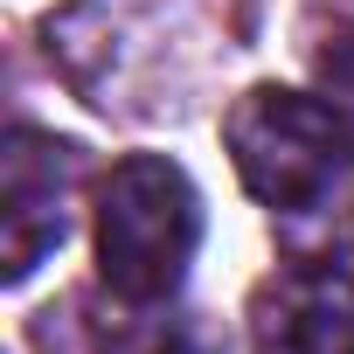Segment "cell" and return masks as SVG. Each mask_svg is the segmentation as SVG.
I'll list each match as a JSON object with an SVG mask.
<instances>
[{
	"label": "cell",
	"mask_w": 354,
	"mask_h": 354,
	"mask_svg": "<svg viewBox=\"0 0 354 354\" xmlns=\"http://www.w3.org/2000/svg\"><path fill=\"white\" fill-rule=\"evenodd\" d=\"M202 243V195L167 153H132L97 188V278L125 306L181 292Z\"/></svg>",
	"instance_id": "1"
},
{
	"label": "cell",
	"mask_w": 354,
	"mask_h": 354,
	"mask_svg": "<svg viewBox=\"0 0 354 354\" xmlns=\"http://www.w3.org/2000/svg\"><path fill=\"white\" fill-rule=\"evenodd\" d=\"M223 146L236 160V181L278 209V216H299L313 209L333 174L347 160V118L326 104V97H306V91H278V84H257L230 104L223 118Z\"/></svg>",
	"instance_id": "2"
},
{
	"label": "cell",
	"mask_w": 354,
	"mask_h": 354,
	"mask_svg": "<svg viewBox=\"0 0 354 354\" xmlns=\"http://www.w3.org/2000/svg\"><path fill=\"white\" fill-rule=\"evenodd\" d=\"M70 195H77V146L42 125H15L0 146V264H8V285L35 278V264L70 236Z\"/></svg>",
	"instance_id": "3"
},
{
	"label": "cell",
	"mask_w": 354,
	"mask_h": 354,
	"mask_svg": "<svg viewBox=\"0 0 354 354\" xmlns=\"http://www.w3.org/2000/svg\"><path fill=\"white\" fill-rule=\"evenodd\" d=\"M257 354H354V278L340 264H285L250 292Z\"/></svg>",
	"instance_id": "4"
},
{
	"label": "cell",
	"mask_w": 354,
	"mask_h": 354,
	"mask_svg": "<svg viewBox=\"0 0 354 354\" xmlns=\"http://www.w3.org/2000/svg\"><path fill=\"white\" fill-rule=\"evenodd\" d=\"M313 77H319V97L354 125V28H340V35H326V49L313 56Z\"/></svg>",
	"instance_id": "5"
},
{
	"label": "cell",
	"mask_w": 354,
	"mask_h": 354,
	"mask_svg": "<svg viewBox=\"0 0 354 354\" xmlns=\"http://www.w3.org/2000/svg\"><path fill=\"white\" fill-rule=\"evenodd\" d=\"M160 354H230V347L216 340V326L188 319V326H174V333H167V347H160Z\"/></svg>",
	"instance_id": "6"
}]
</instances>
